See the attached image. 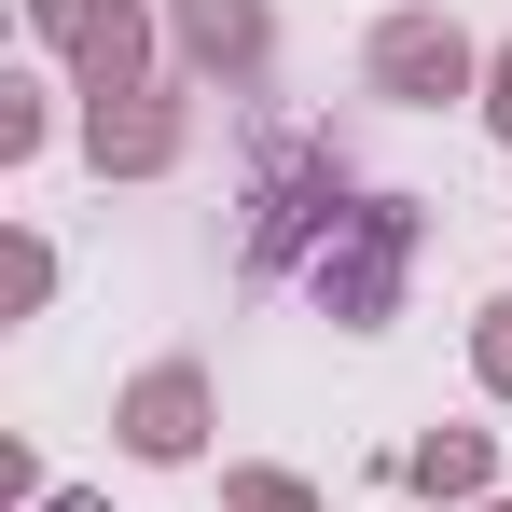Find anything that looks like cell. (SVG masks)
Instances as JSON below:
<instances>
[{"label":"cell","instance_id":"cell-9","mask_svg":"<svg viewBox=\"0 0 512 512\" xmlns=\"http://www.w3.org/2000/svg\"><path fill=\"white\" fill-rule=\"evenodd\" d=\"M222 512H319V499H305L291 471H236V485H222Z\"/></svg>","mask_w":512,"mask_h":512},{"label":"cell","instance_id":"cell-8","mask_svg":"<svg viewBox=\"0 0 512 512\" xmlns=\"http://www.w3.org/2000/svg\"><path fill=\"white\" fill-rule=\"evenodd\" d=\"M402 485H429V499H485V429H429L416 457H402Z\"/></svg>","mask_w":512,"mask_h":512},{"label":"cell","instance_id":"cell-14","mask_svg":"<svg viewBox=\"0 0 512 512\" xmlns=\"http://www.w3.org/2000/svg\"><path fill=\"white\" fill-rule=\"evenodd\" d=\"M485 512H512V499H485Z\"/></svg>","mask_w":512,"mask_h":512},{"label":"cell","instance_id":"cell-11","mask_svg":"<svg viewBox=\"0 0 512 512\" xmlns=\"http://www.w3.org/2000/svg\"><path fill=\"white\" fill-rule=\"evenodd\" d=\"M0 153H42V84H0Z\"/></svg>","mask_w":512,"mask_h":512},{"label":"cell","instance_id":"cell-13","mask_svg":"<svg viewBox=\"0 0 512 512\" xmlns=\"http://www.w3.org/2000/svg\"><path fill=\"white\" fill-rule=\"evenodd\" d=\"M42 512H111V499H42Z\"/></svg>","mask_w":512,"mask_h":512},{"label":"cell","instance_id":"cell-7","mask_svg":"<svg viewBox=\"0 0 512 512\" xmlns=\"http://www.w3.org/2000/svg\"><path fill=\"white\" fill-rule=\"evenodd\" d=\"M263 42H277V28H263V0H180V56H194V70H236V84H250Z\"/></svg>","mask_w":512,"mask_h":512},{"label":"cell","instance_id":"cell-10","mask_svg":"<svg viewBox=\"0 0 512 512\" xmlns=\"http://www.w3.org/2000/svg\"><path fill=\"white\" fill-rule=\"evenodd\" d=\"M471 374H485V388L512 402V305H485V333H471Z\"/></svg>","mask_w":512,"mask_h":512},{"label":"cell","instance_id":"cell-2","mask_svg":"<svg viewBox=\"0 0 512 512\" xmlns=\"http://www.w3.org/2000/svg\"><path fill=\"white\" fill-rule=\"evenodd\" d=\"M305 222H346V167H333V139H263V194H250V263H291V236Z\"/></svg>","mask_w":512,"mask_h":512},{"label":"cell","instance_id":"cell-12","mask_svg":"<svg viewBox=\"0 0 512 512\" xmlns=\"http://www.w3.org/2000/svg\"><path fill=\"white\" fill-rule=\"evenodd\" d=\"M485 125H499V139H512V42H499V56H485Z\"/></svg>","mask_w":512,"mask_h":512},{"label":"cell","instance_id":"cell-6","mask_svg":"<svg viewBox=\"0 0 512 512\" xmlns=\"http://www.w3.org/2000/svg\"><path fill=\"white\" fill-rule=\"evenodd\" d=\"M125 443H139V457H194V443H208V374H194V360L139 374V388H125Z\"/></svg>","mask_w":512,"mask_h":512},{"label":"cell","instance_id":"cell-3","mask_svg":"<svg viewBox=\"0 0 512 512\" xmlns=\"http://www.w3.org/2000/svg\"><path fill=\"white\" fill-rule=\"evenodd\" d=\"M471 84H485V56H471L457 14H388V28H374V97L443 111V97H471Z\"/></svg>","mask_w":512,"mask_h":512},{"label":"cell","instance_id":"cell-4","mask_svg":"<svg viewBox=\"0 0 512 512\" xmlns=\"http://www.w3.org/2000/svg\"><path fill=\"white\" fill-rule=\"evenodd\" d=\"M28 28L84 56V97H139V56H153L139 0H28Z\"/></svg>","mask_w":512,"mask_h":512},{"label":"cell","instance_id":"cell-5","mask_svg":"<svg viewBox=\"0 0 512 512\" xmlns=\"http://www.w3.org/2000/svg\"><path fill=\"white\" fill-rule=\"evenodd\" d=\"M84 153L125 167V180L180 167V97H153V84H139V97H97V111H84Z\"/></svg>","mask_w":512,"mask_h":512},{"label":"cell","instance_id":"cell-1","mask_svg":"<svg viewBox=\"0 0 512 512\" xmlns=\"http://www.w3.org/2000/svg\"><path fill=\"white\" fill-rule=\"evenodd\" d=\"M402 263H416V208L402 194H360L333 236H319V263H305V291L333 305L346 333H374L388 305H402Z\"/></svg>","mask_w":512,"mask_h":512}]
</instances>
